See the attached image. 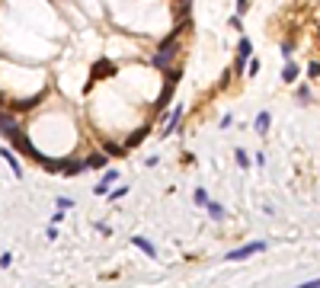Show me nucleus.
Returning <instances> with one entry per match:
<instances>
[{"label": "nucleus", "instance_id": "obj_1", "mask_svg": "<svg viewBox=\"0 0 320 288\" xmlns=\"http://www.w3.org/2000/svg\"><path fill=\"white\" fill-rule=\"evenodd\" d=\"M180 32H183V29H173V32H170V36H167V39H163V42H160L157 54H154V58H151V64H154V67H160V71H167V64H170V61H173V54H176V42H180Z\"/></svg>", "mask_w": 320, "mask_h": 288}, {"label": "nucleus", "instance_id": "obj_2", "mask_svg": "<svg viewBox=\"0 0 320 288\" xmlns=\"http://www.w3.org/2000/svg\"><path fill=\"white\" fill-rule=\"evenodd\" d=\"M10 141H13V147H16V150H23L26 157H32V160H39V163H42V154H39V150L32 147V141L23 135V128H16V132L10 135Z\"/></svg>", "mask_w": 320, "mask_h": 288}, {"label": "nucleus", "instance_id": "obj_3", "mask_svg": "<svg viewBox=\"0 0 320 288\" xmlns=\"http://www.w3.org/2000/svg\"><path fill=\"white\" fill-rule=\"evenodd\" d=\"M263 250H266V243H263V240H253V243H243V246H237V250H230L228 259H247V256H253V253H263Z\"/></svg>", "mask_w": 320, "mask_h": 288}, {"label": "nucleus", "instance_id": "obj_4", "mask_svg": "<svg viewBox=\"0 0 320 288\" xmlns=\"http://www.w3.org/2000/svg\"><path fill=\"white\" fill-rule=\"evenodd\" d=\"M112 74H115V64H112V61H96V64H93V71H90V80L112 77Z\"/></svg>", "mask_w": 320, "mask_h": 288}, {"label": "nucleus", "instance_id": "obj_5", "mask_svg": "<svg viewBox=\"0 0 320 288\" xmlns=\"http://www.w3.org/2000/svg\"><path fill=\"white\" fill-rule=\"evenodd\" d=\"M250 51H253V45H250V39H240V45H237V71H243L250 61Z\"/></svg>", "mask_w": 320, "mask_h": 288}, {"label": "nucleus", "instance_id": "obj_6", "mask_svg": "<svg viewBox=\"0 0 320 288\" xmlns=\"http://www.w3.org/2000/svg\"><path fill=\"white\" fill-rule=\"evenodd\" d=\"M16 119H13V115L10 112H3V109H0V135H3V138H10V135L13 132H16Z\"/></svg>", "mask_w": 320, "mask_h": 288}, {"label": "nucleus", "instance_id": "obj_7", "mask_svg": "<svg viewBox=\"0 0 320 288\" xmlns=\"http://www.w3.org/2000/svg\"><path fill=\"white\" fill-rule=\"evenodd\" d=\"M173 87H176V80H167V84H163V90H160V96H157V102H154V109H157V112H163V109H167L170 96H173Z\"/></svg>", "mask_w": 320, "mask_h": 288}, {"label": "nucleus", "instance_id": "obj_8", "mask_svg": "<svg viewBox=\"0 0 320 288\" xmlns=\"http://www.w3.org/2000/svg\"><path fill=\"white\" fill-rule=\"evenodd\" d=\"M115 180H119V173H115V170H106L103 180L93 186V192H96V195H106V192H109V183H115Z\"/></svg>", "mask_w": 320, "mask_h": 288}, {"label": "nucleus", "instance_id": "obj_9", "mask_svg": "<svg viewBox=\"0 0 320 288\" xmlns=\"http://www.w3.org/2000/svg\"><path fill=\"white\" fill-rule=\"evenodd\" d=\"M298 74H301V67H298L295 64V61H285V67H282V80H285V84H295V80H298Z\"/></svg>", "mask_w": 320, "mask_h": 288}, {"label": "nucleus", "instance_id": "obj_10", "mask_svg": "<svg viewBox=\"0 0 320 288\" xmlns=\"http://www.w3.org/2000/svg\"><path fill=\"white\" fill-rule=\"evenodd\" d=\"M180 119H183V106H176L173 112H170V119H167V125H163V132H160V135H173V132H176V125H180Z\"/></svg>", "mask_w": 320, "mask_h": 288}, {"label": "nucleus", "instance_id": "obj_11", "mask_svg": "<svg viewBox=\"0 0 320 288\" xmlns=\"http://www.w3.org/2000/svg\"><path fill=\"white\" fill-rule=\"evenodd\" d=\"M84 170H87V160H64V170H61V173L77 176V173H84Z\"/></svg>", "mask_w": 320, "mask_h": 288}, {"label": "nucleus", "instance_id": "obj_12", "mask_svg": "<svg viewBox=\"0 0 320 288\" xmlns=\"http://www.w3.org/2000/svg\"><path fill=\"white\" fill-rule=\"evenodd\" d=\"M0 157H3L6 163H10V170H13V176H23V167H19V160H16V154H13V150H0Z\"/></svg>", "mask_w": 320, "mask_h": 288}, {"label": "nucleus", "instance_id": "obj_13", "mask_svg": "<svg viewBox=\"0 0 320 288\" xmlns=\"http://www.w3.org/2000/svg\"><path fill=\"white\" fill-rule=\"evenodd\" d=\"M269 125H272V115L269 112L256 115V135H269Z\"/></svg>", "mask_w": 320, "mask_h": 288}, {"label": "nucleus", "instance_id": "obj_14", "mask_svg": "<svg viewBox=\"0 0 320 288\" xmlns=\"http://www.w3.org/2000/svg\"><path fill=\"white\" fill-rule=\"evenodd\" d=\"M106 163H109L106 150H103V154H90V157H87V167H90V170H103Z\"/></svg>", "mask_w": 320, "mask_h": 288}, {"label": "nucleus", "instance_id": "obj_15", "mask_svg": "<svg viewBox=\"0 0 320 288\" xmlns=\"http://www.w3.org/2000/svg\"><path fill=\"white\" fill-rule=\"evenodd\" d=\"M39 99H42V93H39V96H32V99H19V102H13V112H29V109L36 106Z\"/></svg>", "mask_w": 320, "mask_h": 288}, {"label": "nucleus", "instance_id": "obj_16", "mask_svg": "<svg viewBox=\"0 0 320 288\" xmlns=\"http://www.w3.org/2000/svg\"><path fill=\"white\" fill-rule=\"evenodd\" d=\"M147 132H151V128H138V132H135V135H132V138H128V141H125V147H138V144H141V141H144V138H147Z\"/></svg>", "mask_w": 320, "mask_h": 288}, {"label": "nucleus", "instance_id": "obj_17", "mask_svg": "<svg viewBox=\"0 0 320 288\" xmlns=\"http://www.w3.org/2000/svg\"><path fill=\"white\" fill-rule=\"evenodd\" d=\"M205 208H208V215H212V221H221V218H224V205L212 202V198H208V205H205Z\"/></svg>", "mask_w": 320, "mask_h": 288}, {"label": "nucleus", "instance_id": "obj_18", "mask_svg": "<svg viewBox=\"0 0 320 288\" xmlns=\"http://www.w3.org/2000/svg\"><path fill=\"white\" fill-rule=\"evenodd\" d=\"M132 243H135V246H138V250H144V253H147V256H151V259H154V243H151V240H144V237H132Z\"/></svg>", "mask_w": 320, "mask_h": 288}, {"label": "nucleus", "instance_id": "obj_19", "mask_svg": "<svg viewBox=\"0 0 320 288\" xmlns=\"http://www.w3.org/2000/svg\"><path fill=\"white\" fill-rule=\"evenodd\" d=\"M234 160H237V167H243V170L250 167V157H247V150H243V147H237V150H234Z\"/></svg>", "mask_w": 320, "mask_h": 288}, {"label": "nucleus", "instance_id": "obj_20", "mask_svg": "<svg viewBox=\"0 0 320 288\" xmlns=\"http://www.w3.org/2000/svg\"><path fill=\"white\" fill-rule=\"evenodd\" d=\"M42 167L48 170V173H58V170H64V160H45L42 157Z\"/></svg>", "mask_w": 320, "mask_h": 288}, {"label": "nucleus", "instance_id": "obj_21", "mask_svg": "<svg viewBox=\"0 0 320 288\" xmlns=\"http://www.w3.org/2000/svg\"><path fill=\"white\" fill-rule=\"evenodd\" d=\"M103 150H106V154H112V157H119V154H125V150H128V147H119V144H112V141H106V144H103Z\"/></svg>", "mask_w": 320, "mask_h": 288}, {"label": "nucleus", "instance_id": "obj_22", "mask_svg": "<svg viewBox=\"0 0 320 288\" xmlns=\"http://www.w3.org/2000/svg\"><path fill=\"white\" fill-rule=\"evenodd\" d=\"M192 198H195V205H208V192H205V189H195Z\"/></svg>", "mask_w": 320, "mask_h": 288}, {"label": "nucleus", "instance_id": "obj_23", "mask_svg": "<svg viewBox=\"0 0 320 288\" xmlns=\"http://www.w3.org/2000/svg\"><path fill=\"white\" fill-rule=\"evenodd\" d=\"M247 74H250V77H256V74H260V61H247Z\"/></svg>", "mask_w": 320, "mask_h": 288}, {"label": "nucleus", "instance_id": "obj_24", "mask_svg": "<svg viewBox=\"0 0 320 288\" xmlns=\"http://www.w3.org/2000/svg\"><path fill=\"white\" fill-rule=\"evenodd\" d=\"M298 102H311V90L308 87H298Z\"/></svg>", "mask_w": 320, "mask_h": 288}, {"label": "nucleus", "instance_id": "obj_25", "mask_svg": "<svg viewBox=\"0 0 320 288\" xmlns=\"http://www.w3.org/2000/svg\"><path fill=\"white\" fill-rule=\"evenodd\" d=\"M308 74H311V77H317V74H320V61H311V64H308Z\"/></svg>", "mask_w": 320, "mask_h": 288}, {"label": "nucleus", "instance_id": "obj_26", "mask_svg": "<svg viewBox=\"0 0 320 288\" xmlns=\"http://www.w3.org/2000/svg\"><path fill=\"white\" fill-rule=\"evenodd\" d=\"M10 263H13V256H10V253H0V269H6Z\"/></svg>", "mask_w": 320, "mask_h": 288}, {"label": "nucleus", "instance_id": "obj_27", "mask_svg": "<svg viewBox=\"0 0 320 288\" xmlns=\"http://www.w3.org/2000/svg\"><path fill=\"white\" fill-rule=\"evenodd\" d=\"M71 205H74V202H71V198H67V195H61V198H58V208H64V211H67V208H71Z\"/></svg>", "mask_w": 320, "mask_h": 288}, {"label": "nucleus", "instance_id": "obj_28", "mask_svg": "<svg viewBox=\"0 0 320 288\" xmlns=\"http://www.w3.org/2000/svg\"><path fill=\"white\" fill-rule=\"evenodd\" d=\"M96 231H99V234H103V237H109V234H112V228H109V224H103V221L96 224Z\"/></svg>", "mask_w": 320, "mask_h": 288}, {"label": "nucleus", "instance_id": "obj_29", "mask_svg": "<svg viewBox=\"0 0 320 288\" xmlns=\"http://www.w3.org/2000/svg\"><path fill=\"white\" fill-rule=\"evenodd\" d=\"M282 58H285V61L291 58V42H282Z\"/></svg>", "mask_w": 320, "mask_h": 288}, {"label": "nucleus", "instance_id": "obj_30", "mask_svg": "<svg viewBox=\"0 0 320 288\" xmlns=\"http://www.w3.org/2000/svg\"><path fill=\"white\" fill-rule=\"evenodd\" d=\"M250 10V0H237V13H247Z\"/></svg>", "mask_w": 320, "mask_h": 288}, {"label": "nucleus", "instance_id": "obj_31", "mask_svg": "<svg viewBox=\"0 0 320 288\" xmlns=\"http://www.w3.org/2000/svg\"><path fill=\"white\" fill-rule=\"evenodd\" d=\"M308 288H320V279H314V282H308Z\"/></svg>", "mask_w": 320, "mask_h": 288}, {"label": "nucleus", "instance_id": "obj_32", "mask_svg": "<svg viewBox=\"0 0 320 288\" xmlns=\"http://www.w3.org/2000/svg\"><path fill=\"white\" fill-rule=\"evenodd\" d=\"M0 109H3V93H0Z\"/></svg>", "mask_w": 320, "mask_h": 288}, {"label": "nucleus", "instance_id": "obj_33", "mask_svg": "<svg viewBox=\"0 0 320 288\" xmlns=\"http://www.w3.org/2000/svg\"><path fill=\"white\" fill-rule=\"evenodd\" d=\"M176 3H183V0H176Z\"/></svg>", "mask_w": 320, "mask_h": 288}]
</instances>
